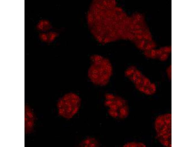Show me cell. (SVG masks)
Listing matches in <instances>:
<instances>
[{
  "instance_id": "9",
  "label": "cell",
  "mask_w": 196,
  "mask_h": 147,
  "mask_svg": "<svg viewBox=\"0 0 196 147\" xmlns=\"http://www.w3.org/2000/svg\"><path fill=\"white\" fill-rule=\"evenodd\" d=\"M57 35L56 33L50 32L47 33H41L39 35V37L40 40L43 42L51 43L55 40Z\"/></svg>"
},
{
  "instance_id": "1",
  "label": "cell",
  "mask_w": 196,
  "mask_h": 147,
  "mask_svg": "<svg viewBox=\"0 0 196 147\" xmlns=\"http://www.w3.org/2000/svg\"><path fill=\"white\" fill-rule=\"evenodd\" d=\"M98 24L96 40L102 45L123 40L135 46L145 38L149 30L143 15H128L115 0L102 1Z\"/></svg>"
},
{
  "instance_id": "7",
  "label": "cell",
  "mask_w": 196,
  "mask_h": 147,
  "mask_svg": "<svg viewBox=\"0 0 196 147\" xmlns=\"http://www.w3.org/2000/svg\"><path fill=\"white\" fill-rule=\"evenodd\" d=\"M171 47L166 46L154 48L144 53L147 58L151 59H157L162 61H166L169 58L171 53Z\"/></svg>"
},
{
  "instance_id": "11",
  "label": "cell",
  "mask_w": 196,
  "mask_h": 147,
  "mask_svg": "<svg viewBox=\"0 0 196 147\" xmlns=\"http://www.w3.org/2000/svg\"><path fill=\"white\" fill-rule=\"evenodd\" d=\"M51 27L49 22L46 20H40L37 24L36 27L40 31H45L49 29Z\"/></svg>"
},
{
  "instance_id": "5",
  "label": "cell",
  "mask_w": 196,
  "mask_h": 147,
  "mask_svg": "<svg viewBox=\"0 0 196 147\" xmlns=\"http://www.w3.org/2000/svg\"><path fill=\"white\" fill-rule=\"evenodd\" d=\"M81 104V99L78 94L73 92L66 93L57 102L58 114L64 118L71 119L78 112Z\"/></svg>"
},
{
  "instance_id": "10",
  "label": "cell",
  "mask_w": 196,
  "mask_h": 147,
  "mask_svg": "<svg viewBox=\"0 0 196 147\" xmlns=\"http://www.w3.org/2000/svg\"><path fill=\"white\" fill-rule=\"evenodd\" d=\"M99 143L95 138L88 137L82 141L80 145L81 147H96L99 146Z\"/></svg>"
},
{
  "instance_id": "6",
  "label": "cell",
  "mask_w": 196,
  "mask_h": 147,
  "mask_svg": "<svg viewBox=\"0 0 196 147\" xmlns=\"http://www.w3.org/2000/svg\"><path fill=\"white\" fill-rule=\"evenodd\" d=\"M156 136L161 144L166 147L172 144V115L167 113L158 116L154 122Z\"/></svg>"
},
{
  "instance_id": "2",
  "label": "cell",
  "mask_w": 196,
  "mask_h": 147,
  "mask_svg": "<svg viewBox=\"0 0 196 147\" xmlns=\"http://www.w3.org/2000/svg\"><path fill=\"white\" fill-rule=\"evenodd\" d=\"M87 71L89 81L94 85L100 87L108 85L114 75V69L110 60L98 54L92 55Z\"/></svg>"
},
{
  "instance_id": "4",
  "label": "cell",
  "mask_w": 196,
  "mask_h": 147,
  "mask_svg": "<svg viewBox=\"0 0 196 147\" xmlns=\"http://www.w3.org/2000/svg\"><path fill=\"white\" fill-rule=\"evenodd\" d=\"M104 103L108 114L114 118L123 119L129 115L128 103L121 96L111 93H106L104 95Z\"/></svg>"
},
{
  "instance_id": "8",
  "label": "cell",
  "mask_w": 196,
  "mask_h": 147,
  "mask_svg": "<svg viewBox=\"0 0 196 147\" xmlns=\"http://www.w3.org/2000/svg\"><path fill=\"white\" fill-rule=\"evenodd\" d=\"M35 116L31 108L26 104L24 107V132L25 134L31 133L33 130Z\"/></svg>"
},
{
  "instance_id": "3",
  "label": "cell",
  "mask_w": 196,
  "mask_h": 147,
  "mask_svg": "<svg viewBox=\"0 0 196 147\" xmlns=\"http://www.w3.org/2000/svg\"><path fill=\"white\" fill-rule=\"evenodd\" d=\"M124 75L130 81L135 88L141 93L147 96L154 95L156 92V84L137 67L131 65L124 70Z\"/></svg>"
},
{
  "instance_id": "13",
  "label": "cell",
  "mask_w": 196,
  "mask_h": 147,
  "mask_svg": "<svg viewBox=\"0 0 196 147\" xmlns=\"http://www.w3.org/2000/svg\"><path fill=\"white\" fill-rule=\"evenodd\" d=\"M165 74L168 79L171 80L172 77V69L170 66H168L166 68L165 71Z\"/></svg>"
},
{
  "instance_id": "12",
  "label": "cell",
  "mask_w": 196,
  "mask_h": 147,
  "mask_svg": "<svg viewBox=\"0 0 196 147\" xmlns=\"http://www.w3.org/2000/svg\"><path fill=\"white\" fill-rule=\"evenodd\" d=\"M146 145L144 143L137 142H130L125 143L124 147H146Z\"/></svg>"
}]
</instances>
